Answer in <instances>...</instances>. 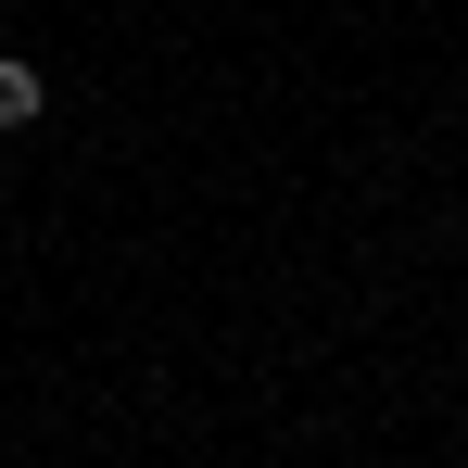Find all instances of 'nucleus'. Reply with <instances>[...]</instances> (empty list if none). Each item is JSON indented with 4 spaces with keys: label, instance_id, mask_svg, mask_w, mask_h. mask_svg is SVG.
Listing matches in <instances>:
<instances>
[{
    "label": "nucleus",
    "instance_id": "1",
    "mask_svg": "<svg viewBox=\"0 0 468 468\" xmlns=\"http://www.w3.org/2000/svg\"><path fill=\"white\" fill-rule=\"evenodd\" d=\"M38 101H51L38 64H26V51H0V127H38Z\"/></svg>",
    "mask_w": 468,
    "mask_h": 468
}]
</instances>
